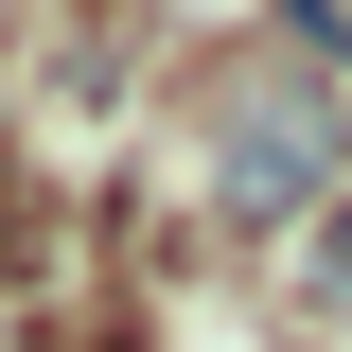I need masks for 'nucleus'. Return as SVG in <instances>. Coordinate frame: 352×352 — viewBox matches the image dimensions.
Instances as JSON below:
<instances>
[{"label": "nucleus", "mask_w": 352, "mask_h": 352, "mask_svg": "<svg viewBox=\"0 0 352 352\" xmlns=\"http://www.w3.org/2000/svg\"><path fill=\"white\" fill-rule=\"evenodd\" d=\"M335 176H352V106H335L317 71L212 88V212H229V229H300V212H335Z\"/></svg>", "instance_id": "f257e3e1"}, {"label": "nucleus", "mask_w": 352, "mask_h": 352, "mask_svg": "<svg viewBox=\"0 0 352 352\" xmlns=\"http://www.w3.org/2000/svg\"><path fill=\"white\" fill-rule=\"evenodd\" d=\"M317 317H335V335H352V194H335V212H317Z\"/></svg>", "instance_id": "f03ea898"}]
</instances>
